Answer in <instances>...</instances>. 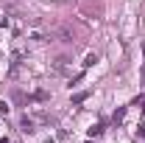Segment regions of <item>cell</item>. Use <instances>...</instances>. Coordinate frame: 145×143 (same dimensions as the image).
Masks as SVG:
<instances>
[{
    "instance_id": "cell-1",
    "label": "cell",
    "mask_w": 145,
    "mask_h": 143,
    "mask_svg": "<svg viewBox=\"0 0 145 143\" xmlns=\"http://www.w3.org/2000/svg\"><path fill=\"white\" fill-rule=\"evenodd\" d=\"M48 34L42 31V28H34V31H28V42H45Z\"/></svg>"
},
{
    "instance_id": "cell-2",
    "label": "cell",
    "mask_w": 145,
    "mask_h": 143,
    "mask_svg": "<svg viewBox=\"0 0 145 143\" xmlns=\"http://www.w3.org/2000/svg\"><path fill=\"white\" fill-rule=\"evenodd\" d=\"M20 126H22V132H25V135H34V132H36V129H34V121H31V118H22V124H20Z\"/></svg>"
},
{
    "instance_id": "cell-3",
    "label": "cell",
    "mask_w": 145,
    "mask_h": 143,
    "mask_svg": "<svg viewBox=\"0 0 145 143\" xmlns=\"http://www.w3.org/2000/svg\"><path fill=\"white\" fill-rule=\"evenodd\" d=\"M95 62H98V56H95V54H89V56H87V62H84V68H92Z\"/></svg>"
},
{
    "instance_id": "cell-4",
    "label": "cell",
    "mask_w": 145,
    "mask_h": 143,
    "mask_svg": "<svg viewBox=\"0 0 145 143\" xmlns=\"http://www.w3.org/2000/svg\"><path fill=\"white\" fill-rule=\"evenodd\" d=\"M101 132H103V124H95V126L89 129V135H101Z\"/></svg>"
},
{
    "instance_id": "cell-5",
    "label": "cell",
    "mask_w": 145,
    "mask_h": 143,
    "mask_svg": "<svg viewBox=\"0 0 145 143\" xmlns=\"http://www.w3.org/2000/svg\"><path fill=\"white\" fill-rule=\"evenodd\" d=\"M0 112H3V115L8 112V104H6V101H0Z\"/></svg>"
},
{
    "instance_id": "cell-6",
    "label": "cell",
    "mask_w": 145,
    "mask_h": 143,
    "mask_svg": "<svg viewBox=\"0 0 145 143\" xmlns=\"http://www.w3.org/2000/svg\"><path fill=\"white\" fill-rule=\"evenodd\" d=\"M140 135H142V138H145V126H140Z\"/></svg>"
},
{
    "instance_id": "cell-7",
    "label": "cell",
    "mask_w": 145,
    "mask_h": 143,
    "mask_svg": "<svg viewBox=\"0 0 145 143\" xmlns=\"http://www.w3.org/2000/svg\"><path fill=\"white\" fill-rule=\"evenodd\" d=\"M142 84H145V68H142Z\"/></svg>"
},
{
    "instance_id": "cell-8",
    "label": "cell",
    "mask_w": 145,
    "mask_h": 143,
    "mask_svg": "<svg viewBox=\"0 0 145 143\" xmlns=\"http://www.w3.org/2000/svg\"><path fill=\"white\" fill-rule=\"evenodd\" d=\"M3 143H8V140H3Z\"/></svg>"
}]
</instances>
